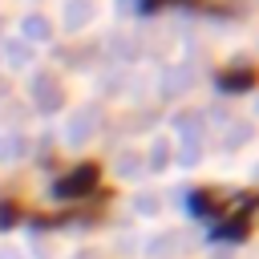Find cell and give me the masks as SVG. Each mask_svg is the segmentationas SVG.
<instances>
[]
</instances>
